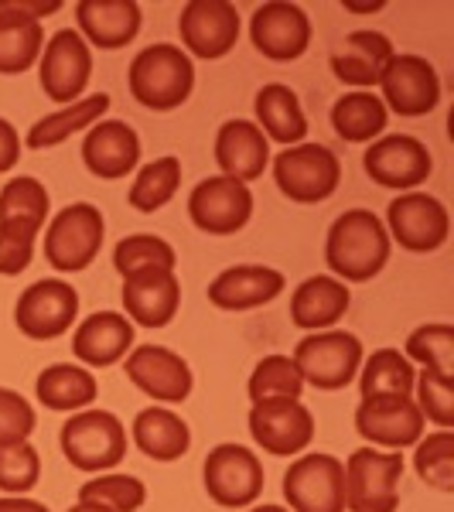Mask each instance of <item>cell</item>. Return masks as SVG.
I'll list each match as a JSON object with an SVG mask.
<instances>
[{"label":"cell","instance_id":"26","mask_svg":"<svg viewBox=\"0 0 454 512\" xmlns=\"http://www.w3.org/2000/svg\"><path fill=\"white\" fill-rule=\"evenodd\" d=\"M216 164H219V175L233 178V181H250L263 178L270 164V140L263 137V130L253 120H226L216 134Z\"/></svg>","mask_w":454,"mask_h":512},{"label":"cell","instance_id":"39","mask_svg":"<svg viewBox=\"0 0 454 512\" xmlns=\"http://www.w3.org/2000/svg\"><path fill=\"white\" fill-rule=\"evenodd\" d=\"M403 355L414 366L427 369V373L454 379V325H448V321H427V325L414 328L407 335Z\"/></svg>","mask_w":454,"mask_h":512},{"label":"cell","instance_id":"27","mask_svg":"<svg viewBox=\"0 0 454 512\" xmlns=\"http://www.w3.org/2000/svg\"><path fill=\"white\" fill-rule=\"evenodd\" d=\"M123 315L134 328H168L181 308V280L175 270L123 280Z\"/></svg>","mask_w":454,"mask_h":512},{"label":"cell","instance_id":"16","mask_svg":"<svg viewBox=\"0 0 454 512\" xmlns=\"http://www.w3.org/2000/svg\"><path fill=\"white\" fill-rule=\"evenodd\" d=\"M362 168L379 188L393 192H417L434 171V154L414 134H383L362 154Z\"/></svg>","mask_w":454,"mask_h":512},{"label":"cell","instance_id":"15","mask_svg":"<svg viewBox=\"0 0 454 512\" xmlns=\"http://www.w3.org/2000/svg\"><path fill=\"white\" fill-rule=\"evenodd\" d=\"M188 219L205 236H236L253 219V192L226 175L202 178L188 195Z\"/></svg>","mask_w":454,"mask_h":512},{"label":"cell","instance_id":"13","mask_svg":"<svg viewBox=\"0 0 454 512\" xmlns=\"http://www.w3.org/2000/svg\"><path fill=\"white\" fill-rule=\"evenodd\" d=\"M284 499L291 512H345L342 461L325 451H304L284 472Z\"/></svg>","mask_w":454,"mask_h":512},{"label":"cell","instance_id":"28","mask_svg":"<svg viewBox=\"0 0 454 512\" xmlns=\"http://www.w3.org/2000/svg\"><path fill=\"white\" fill-rule=\"evenodd\" d=\"M352 291L332 274H315L294 287L291 294V321L304 332H328L349 315Z\"/></svg>","mask_w":454,"mask_h":512},{"label":"cell","instance_id":"44","mask_svg":"<svg viewBox=\"0 0 454 512\" xmlns=\"http://www.w3.org/2000/svg\"><path fill=\"white\" fill-rule=\"evenodd\" d=\"M414 403L424 424H434L437 431H454V379L420 369L414 383Z\"/></svg>","mask_w":454,"mask_h":512},{"label":"cell","instance_id":"18","mask_svg":"<svg viewBox=\"0 0 454 512\" xmlns=\"http://www.w3.org/2000/svg\"><path fill=\"white\" fill-rule=\"evenodd\" d=\"M250 437L270 458H297L315 441V414L301 400H263L250 407Z\"/></svg>","mask_w":454,"mask_h":512},{"label":"cell","instance_id":"43","mask_svg":"<svg viewBox=\"0 0 454 512\" xmlns=\"http://www.w3.org/2000/svg\"><path fill=\"white\" fill-rule=\"evenodd\" d=\"M41 482V454L31 441L0 444V492L28 495Z\"/></svg>","mask_w":454,"mask_h":512},{"label":"cell","instance_id":"42","mask_svg":"<svg viewBox=\"0 0 454 512\" xmlns=\"http://www.w3.org/2000/svg\"><path fill=\"white\" fill-rule=\"evenodd\" d=\"M414 472L437 492H454V431H434L414 444Z\"/></svg>","mask_w":454,"mask_h":512},{"label":"cell","instance_id":"10","mask_svg":"<svg viewBox=\"0 0 454 512\" xmlns=\"http://www.w3.org/2000/svg\"><path fill=\"white\" fill-rule=\"evenodd\" d=\"M79 321V291L62 277H45L24 287L14 304V325L31 342H55Z\"/></svg>","mask_w":454,"mask_h":512},{"label":"cell","instance_id":"35","mask_svg":"<svg viewBox=\"0 0 454 512\" xmlns=\"http://www.w3.org/2000/svg\"><path fill=\"white\" fill-rule=\"evenodd\" d=\"M386 123H390V110L373 89H352L332 106V130L345 144H373L386 134Z\"/></svg>","mask_w":454,"mask_h":512},{"label":"cell","instance_id":"25","mask_svg":"<svg viewBox=\"0 0 454 512\" xmlns=\"http://www.w3.org/2000/svg\"><path fill=\"white\" fill-rule=\"evenodd\" d=\"M287 280L280 270L263 267V263H239V267H226L209 284V304L219 311H253L270 304L274 297L284 294Z\"/></svg>","mask_w":454,"mask_h":512},{"label":"cell","instance_id":"8","mask_svg":"<svg viewBox=\"0 0 454 512\" xmlns=\"http://www.w3.org/2000/svg\"><path fill=\"white\" fill-rule=\"evenodd\" d=\"M202 482L209 499L222 509H250L263 495V461L246 444L226 441L209 451L202 465Z\"/></svg>","mask_w":454,"mask_h":512},{"label":"cell","instance_id":"36","mask_svg":"<svg viewBox=\"0 0 454 512\" xmlns=\"http://www.w3.org/2000/svg\"><path fill=\"white\" fill-rule=\"evenodd\" d=\"M362 400H386V396H414L417 369L400 349H376L359 366Z\"/></svg>","mask_w":454,"mask_h":512},{"label":"cell","instance_id":"4","mask_svg":"<svg viewBox=\"0 0 454 512\" xmlns=\"http://www.w3.org/2000/svg\"><path fill=\"white\" fill-rule=\"evenodd\" d=\"M106 239V219L93 202H72L55 212L45 226L41 253L59 274H79L96 263Z\"/></svg>","mask_w":454,"mask_h":512},{"label":"cell","instance_id":"51","mask_svg":"<svg viewBox=\"0 0 454 512\" xmlns=\"http://www.w3.org/2000/svg\"><path fill=\"white\" fill-rule=\"evenodd\" d=\"M69 512H106V509H99V506H89V502H76Z\"/></svg>","mask_w":454,"mask_h":512},{"label":"cell","instance_id":"9","mask_svg":"<svg viewBox=\"0 0 454 512\" xmlns=\"http://www.w3.org/2000/svg\"><path fill=\"white\" fill-rule=\"evenodd\" d=\"M62 11V0H0V76L35 69L45 48L41 21Z\"/></svg>","mask_w":454,"mask_h":512},{"label":"cell","instance_id":"20","mask_svg":"<svg viewBox=\"0 0 454 512\" xmlns=\"http://www.w3.org/2000/svg\"><path fill=\"white\" fill-rule=\"evenodd\" d=\"M253 48L270 62H297L311 48V18L301 4L267 0L250 18Z\"/></svg>","mask_w":454,"mask_h":512},{"label":"cell","instance_id":"38","mask_svg":"<svg viewBox=\"0 0 454 512\" xmlns=\"http://www.w3.org/2000/svg\"><path fill=\"white\" fill-rule=\"evenodd\" d=\"M178 188H181V158L164 154V158H154L151 164H144V168L137 171L134 185H130V192H127V202L134 212L151 216V212L164 209V205L178 195Z\"/></svg>","mask_w":454,"mask_h":512},{"label":"cell","instance_id":"31","mask_svg":"<svg viewBox=\"0 0 454 512\" xmlns=\"http://www.w3.org/2000/svg\"><path fill=\"white\" fill-rule=\"evenodd\" d=\"M253 110H257V127L263 130V137L274 140L280 147H294L304 144L308 137V117H304L301 96L294 93L284 82H267L257 89L253 99Z\"/></svg>","mask_w":454,"mask_h":512},{"label":"cell","instance_id":"47","mask_svg":"<svg viewBox=\"0 0 454 512\" xmlns=\"http://www.w3.org/2000/svg\"><path fill=\"white\" fill-rule=\"evenodd\" d=\"M21 151H24V140L18 137V127L7 117H0V175L18 168Z\"/></svg>","mask_w":454,"mask_h":512},{"label":"cell","instance_id":"1","mask_svg":"<svg viewBox=\"0 0 454 512\" xmlns=\"http://www.w3.org/2000/svg\"><path fill=\"white\" fill-rule=\"evenodd\" d=\"M393 243L383 219L369 209L342 212L325 236V263L342 284H369L390 263Z\"/></svg>","mask_w":454,"mask_h":512},{"label":"cell","instance_id":"12","mask_svg":"<svg viewBox=\"0 0 454 512\" xmlns=\"http://www.w3.org/2000/svg\"><path fill=\"white\" fill-rule=\"evenodd\" d=\"M376 86H379L376 96L383 99L386 110L407 120L427 117L441 103V76H437L434 62H427L424 55L414 52H396L386 62Z\"/></svg>","mask_w":454,"mask_h":512},{"label":"cell","instance_id":"23","mask_svg":"<svg viewBox=\"0 0 454 512\" xmlns=\"http://www.w3.org/2000/svg\"><path fill=\"white\" fill-rule=\"evenodd\" d=\"M134 321L123 311H96L72 332V355L86 369H110L134 349Z\"/></svg>","mask_w":454,"mask_h":512},{"label":"cell","instance_id":"29","mask_svg":"<svg viewBox=\"0 0 454 512\" xmlns=\"http://www.w3.org/2000/svg\"><path fill=\"white\" fill-rule=\"evenodd\" d=\"M393 55L396 48L383 31L362 28L345 35V41L338 45V52L332 55V72L338 82H345L352 89H376V82Z\"/></svg>","mask_w":454,"mask_h":512},{"label":"cell","instance_id":"33","mask_svg":"<svg viewBox=\"0 0 454 512\" xmlns=\"http://www.w3.org/2000/svg\"><path fill=\"white\" fill-rule=\"evenodd\" d=\"M130 437L151 461H178L192 448V431L185 417L175 414L171 407H147L134 417Z\"/></svg>","mask_w":454,"mask_h":512},{"label":"cell","instance_id":"37","mask_svg":"<svg viewBox=\"0 0 454 512\" xmlns=\"http://www.w3.org/2000/svg\"><path fill=\"white\" fill-rule=\"evenodd\" d=\"M113 267L123 280L144 277V274H164V270L178 267V253L168 239L154 233H134L120 239L117 250H113Z\"/></svg>","mask_w":454,"mask_h":512},{"label":"cell","instance_id":"7","mask_svg":"<svg viewBox=\"0 0 454 512\" xmlns=\"http://www.w3.org/2000/svg\"><path fill=\"white\" fill-rule=\"evenodd\" d=\"M345 512H396L400 509V451L359 448L342 461Z\"/></svg>","mask_w":454,"mask_h":512},{"label":"cell","instance_id":"24","mask_svg":"<svg viewBox=\"0 0 454 512\" xmlns=\"http://www.w3.org/2000/svg\"><path fill=\"white\" fill-rule=\"evenodd\" d=\"M76 24V31L89 48L117 52L140 35L144 11H140L137 0H79Z\"/></svg>","mask_w":454,"mask_h":512},{"label":"cell","instance_id":"45","mask_svg":"<svg viewBox=\"0 0 454 512\" xmlns=\"http://www.w3.org/2000/svg\"><path fill=\"white\" fill-rule=\"evenodd\" d=\"M35 427H38L35 407H31L18 390L0 386V444L31 441Z\"/></svg>","mask_w":454,"mask_h":512},{"label":"cell","instance_id":"11","mask_svg":"<svg viewBox=\"0 0 454 512\" xmlns=\"http://www.w3.org/2000/svg\"><path fill=\"white\" fill-rule=\"evenodd\" d=\"M390 243H400L407 253H434L451 236V212L431 192H403L386 205L383 219Z\"/></svg>","mask_w":454,"mask_h":512},{"label":"cell","instance_id":"2","mask_svg":"<svg viewBox=\"0 0 454 512\" xmlns=\"http://www.w3.org/2000/svg\"><path fill=\"white\" fill-rule=\"evenodd\" d=\"M127 89L147 110L171 113L195 93V62L171 41L140 48L127 69Z\"/></svg>","mask_w":454,"mask_h":512},{"label":"cell","instance_id":"41","mask_svg":"<svg viewBox=\"0 0 454 512\" xmlns=\"http://www.w3.org/2000/svg\"><path fill=\"white\" fill-rule=\"evenodd\" d=\"M79 502H89V506L106 512H140L147 502V485L127 472H103L79 485Z\"/></svg>","mask_w":454,"mask_h":512},{"label":"cell","instance_id":"32","mask_svg":"<svg viewBox=\"0 0 454 512\" xmlns=\"http://www.w3.org/2000/svg\"><path fill=\"white\" fill-rule=\"evenodd\" d=\"M35 396L48 410L79 414V410L93 407L99 400V379L93 376V369L76 366V362H55V366L41 369Z\"/></svg>","mask_w":454,"mask_h":512},{"label":"cell","instance_id":"34","mask_svg":"<svg viewBox=\"0 0 454 512\" xmlns=\"http://www.w3.org/2000/svg\"><path fill=\"white\" fill-rule=\"evenodd\" d=\"M48 219H52V195L38 178L18 175L0 188V229L41 236Z\"/></svg>","mask_w":454,"mask_h":512},{"label":"cell","instance_id":"19","mask_svg":"<svg viewBox=\"0 0 454 512\" xmlns=\"http://www.w3.org/2000/svg\"><path fill=\"white\" fill-rule=\"evenodd\" d=\"M123 369L130 383L144 396H151L158 407L185 403L195 390L192 366L168 345H134L123 359Z\"/></svg>","mask_w":454,"mask_h":512},{"label":"cell","instance_id":"22","mask_svg":"<svg viewBox=\"0 0 454 512\" xmlns=\"http://www.w3.org/2000/svg\"><path fill=\"white\" fill-rule=\"evenodd\" d=\"M82 164L99 181H120L140 164V137L127 120H99L82 137Z\"/></svg>","mask_w":454,"mask_h":512},{"label":"cell","instance_id":"21","mask_svg":"<svg viewBox=\"0 0 454 512\" xmlns=\"http://www.w3.org/2000/svg\"><path fill=\"white\" fill-rule=\"evenodd\" d=\"M424 417H420L414 396H386V400H362L356 407V431L369 448L403 451L414 448L424 437Z\"/></svg>","mask_w":454,"mask_h":512},{"label":"cell","instance_id":"6","mask_svg":"<svg viewBox=\"0 0 454 512\" xmlns=\"http://www.w3.org/2000/svg\"><path fill=\"white\" fill-rule=\"evenodd\" d=\"M270 168H274L280 195L297 205L328 202L342 185V161L335 158L332 147L315 144V140L284 147L277 158H270Z\"/></svg>","mask_w":454,"mask_h":512},{"label":"cell","instance_id":"46","mask_svg":"<svg viewBox=\"0 0 454 512\" xmlns=\"http://www.w3.org/2000/svg\"><path fill=\"white\" fill-rule=\"evenodd\" d=\"M38 236L18 233V229H0V277H18L35 260Z\"/></svg>","mask_w":454,"mask_h":512},{"label":"cell","instance_id":"5","mask_svg":"<svg viewBox=\"0 0 454 512\" xmlns=\"http://www.w3.org/2000/svg\"><path fill=\"white\" fill-rule=\"evenodd\" d=\"M297 373L304 386H315L321 393L345 390L356 383L359 366L366 359L359 335L345 332V328H328V332H308L291 352Z\"/></svg>","mask_w":454,"mask_h":512},{"label":"cell","instance_id":"50","mask_svg":"<svg viewBox=\"0 0 454 512\" xmlns=\"http://www.w3.org/2000/svg\"><path fill=\"white\" fill-rule=\"evenodd\" d=\"M246 512H291L287 506H250Z\"/></svg>","mask_w":454,"mask_h":512},{"label":"cell","instance_id":"30","mask_svg":"<svg viewBox=\"0 0 454 512\" xmlns=\"http://www.w3.org/2000/svg\"><path fill=\"white\" fill-rule=\"evenodd\" d=\"M110 106H113L110 93H93V96L76 99V103H69V106H59V110L41 117L35 127L24 134V147H28V151H52V147L65 144V140H72L76 134L93 130L99 120H106Z\"/></svg>","mask_w":454,"mask_h":512},{"label":"cell","instance_id":"40","mask_svg":"<svg viewBox=\"0 0 454 512\" xmlns=\"http://www.w3.org/2000/svg\"><path fill=\"white\" fill-rule=\"evenodd\" d=\"M246 393H250V403H263V400H301L304 393V379L297 373L291 355H263V359L253 366L250 383H246Z\"/></svg>","mask_w":454,"mask_h":512},{"label":"cell","instance_id":"14","mask_svg":"<svg viewBox=\"0 0 454 512\" xmlns=\"http://www.w3.org/2000/svg\"><path fill=\"white\" fill-rule=\"evenodd\" d=\"M89 79H93V48L82 41L76 28H62L45 41L38 59L41 93L52 103L69 106L82 99Z\"/></svg>","mask_w":454,"mask_h":512},{"label":"cell","instance_id":"3","mask_svg":"<svg viewBox=\"0 0 454 512\" xmlns=\"http://www.w3.org/2000/svg\"><path fill=\"white\" fill-rule=\"evenodd\" d=\"M59 444L72 468L86 475H103L127 458V427L110 410L86 407L79 414H69V420L62 424Z\"/></svg>","mask_w":454,"mask_h":512},{"label":"cell","instance_id":"49","mask_svg":"<svg viewBox=\"0 0 454 512\" xmlns=\"http://www.w3.org/2000/svg\"><path fill=\"white\" fill-rule=\"evenodd\" d=\"M386 4H345V11L349 14H379Z\"/></svg>","mask_w":454,"mask_h":512},{"label":"cell","instance_id":"17","mask_svg":"<svg viewBox=\"0 0 454 512\" xmlns=\"http://www.w3.org/2000/svg\"><path fill=\"white\" fill-rule=\"evenodd\" d=\"M239 28L243 18L229 0H188L178 18L181 52L188 59L219 62L236 48Z\"/></svg>","mask_w":454,"mask_h":512},{"label":"cell","instance_id":"48","mask_svg":"<svg viewBox=\"0 0 454 512\" xmlns=\"http://www.w3.org/2000/svg\"><path fill=\"white\" fill-rule=\"evenodd\" d=\"M0 512H48V506L31 495H0Z\"/></svg>","mask_w":454,"mask_h":512}]
</instances>
